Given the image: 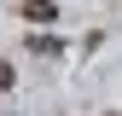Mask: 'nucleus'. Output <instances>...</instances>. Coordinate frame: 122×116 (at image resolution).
I'll return each instance as SVG.
<instances>
[{
  "mask_svg": "<svg viewBox=\"0 0 122 116\" xmlns=\"http://www.w3.org/2000/svg\"><path fill=\"white\" fill-rule=\"evenodd\" d=\"M23 18H29V23H52V18H58V6H52V0H29Z\"/></svg>",
  "mask_w": 122,
  "mask_h": 116,
  "instance_id": "f257e3e1",
  "label": "nucleus"
},
{
  "mask_svg": "<svg viewBox=\"0 0 122 116\" xmlns=\"http://www.w3.org/2000/svg\"><path fill=\"white\" fill-rule=\"evenodd\" d=\"M6 87H12V64H0V93H6Z\"/></svg>",
  "mask_w": 122,
  "mask_h": 116,
  "instance_id": "f03ea898",
  "label": "nucleus"
}]
</instances>
